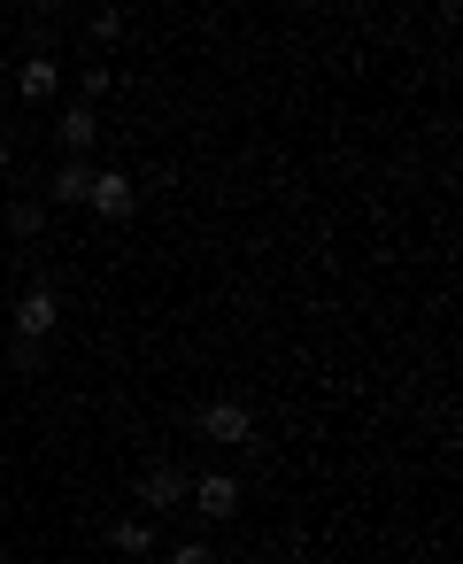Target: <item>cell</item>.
<instances>
[{
	"mask_svg": "<svg viewBox=\"0 0 463 564\" xmlns=\"http://www.w3.org/2000/svg\"><path fill=\"white\" fill-rule=\"evenodd\" d=\"M194 495V479L178 471V464H147L140 471V518H163V510H178Z\"/></svg>",
	"mask_w": 463,
	"mask_h": 564,
	"instance_id": "6da1fadb",
	"label": "cell"
},
{
	"mask_svg": "<svg viewBox=\"0 0 463 564\" xmlns=\"http://www.w3.org/2000/svg\"><path fill=\"white\" fill-rule=\"evenodd\" d=\"M55 325H63V294L55 286L16 294V340H55Z\"/></svg>",
	"mask_w": 463,
	"mask_h": 564,
	"instance_id": "7a4b0ae2",
	"label": "cell"
},
{
	"mask_svg": "<svg viewBox=\"0 0 463 564\" xmlns=\"http://www.w3.org/2000/svg\"><path fill=\"white\" fill-rule=\"evenodd\" d=\"M201 433L224 441V448H247L255 441V410L247 402H201Z\"/></svg>",
	"mask_w": 463,
	"mask_h": 564,
	"instance_id": "3957f363",
	"label": "cell"
},
{
	"mask_svg": "<svg viewBox=\"0 0 463 564\" xmlns=\"http://www.w3.org/2000/svg\"><path fill=\"white\" fill-rule=\"evenodd\" d=\"M109 225H132V209H140V186L124 178V171H93V194H86Z\"/></svg>",
	"mask_w": 463,
	"mask_h": 564,
	"instance_id": "277c9868",
	"label": "cell"
},
{
	"mask_svg": "<svg viewBox=\"0 0 463 564\" xmlns=\"http://www.w3.org/2000/svg\"><path fill=\"white\" fill-rule=\"evenodd\" d=\"M186 502H201V518H232V510H240V479H232V471H201Z\"/></svg>",
	"mask_w": 463,
	"mask_h": 564,
	"instance_id": "5b68a950",
	"label": "cell"
},
{
	"mask_svg": "<svg viewBox=\"0 0 463 564\" xmlns=\"http://www.w3.org/2000/svg\"><path fill=\"white\" fill-rule=\"evenodd\" d=\"M55 140H63L70 155H86V148L101 140V109H86V101H78V109H63V117H55Z\"/></svg>",
	"mask_w": 463,
	"mask_h": 564,
	"instance_id": "8992f818",
	"label": "cell"
},
{
	"mask_svg": "<svg viewBox=\"0 0 463 564\" xmlns=\"http://www.w3.org/2000/svg\"><path fill=\"white\" fill-rule=\"evenodd\" d=\"M55 86H63V70H55V55H32V63L16 70V94H24V101H55Z\"/></svg>",
	"mask_w": 463,
	"mask_h": 564,
	"instance_id": "52a82bcc",
	"label": "cell"
},
{
	"mask_svg": "<svg viewBox=\"0 0 463 564\" xmlns=\"http://www.w3.org/2000/svg\"><path fill=\"white\" fill-rule=\"evenodd\" d=\"M109 541H117V556H147V549H155V525H147V518H117Z\"/></svg>",
	"mask_w": 463,
	"mask_h": 564,
	"instance_id": "ba28073f",
	"label": "cell"
},
{
	"mask_svg": "<svg viewBox=\"0 0 463 564\" xmlns=\"http://www.w3.org/2000/svg\"><path fill=\"white\" fill-rule=\"evenodd\" d=\"M86 194H93V163H63V171H55V202L70 209V202H86Z\"/></svg>",
	"mask_w": 463,
	"mask_h": 564,
	"instance_id": "9c48e42d",
	"label": "cell"
},
{
	"mask_svg": "<svg viewBox=\"0 0 463 564\" xmlns=\"http://www.w3.org/2000/svg\"><path fill=\"white\" fill-rule=\"evenodd\" d=\"M9 232H16V240H40V232H47V202H32V194L9 202Z\"/></svg>",
	"mask_w": 463,
	"mask_h": 564,
	"instance_id": "30bf717a",
	"label": "cell"
},
{
	"mask_svg": "<svg viewBox=\"0 0 463 564\" xmlns=\"http://www.w3.org/2000/svg\"><path fill=\"white\" fill-rule=\"evenodd\" d=\"M9 364H16V371H40V364H47V340H9Z\"/></svg>",
	"mask_w": 463,
	"mask_h": 564,
	"instance_id": "8fae6325",
	"label": "cell"
},
{
	"mask_svg": "<svg viewBox=\"0 0 463 564\" xmlns=\"http://www.w3.org/2000/svg\"><path fill=\"white\" fill-rule=\"evenodd\" d=\"M86 32H93V47H109V40H124V17H117V9H101Z\"/></svg>",
	"mask_w": 463,
	"mask_h": 564,
	"instance_id": "7c38bea8",
	"label": "cell"
},
{
	"mask_svg": "<svg viewBox=\"0 0 463 564\" xmlns=\"http://www.w3.org/2000/svg\"><path fill=\"white\" fill-rule=\"evenodd\" d=\"M170 564H217V549H209V541H178Z\"/></svg>",
	"mask_w": 463,
	"mask_h": 564,
	"instance_id": "4fadbf2b",
	"label": "cell"
},
{
	"mask_svg": "<svg viewBox=\"0 0 463 564\" xmlns=\"http://www.w3.org/2000/svg\"><path fill=\"white\" fill-rule=\"evenodd\" d=\"M9 163H16V148H9V140H0V178H9Z\"/></svg>",
	"mask_w": 463,
	"mask_h": 564,
	"instance_id": "5bb4252c",
	"label": "cell"
},
{
	"mask_svg": "<svg viewBox=\"0 0 463 564\" xmlns=\"http://www.w3.org/2000/svg\"><path fill=\"white\" fill-rule=\"evenodd\" d=\"M0 302H9V286H0Z\"/></svg>",
	"mask_w": 463,
	"mask_h": 564,
	"instance_id": "9a60e30c",
	"label": "cell"
}]
</instances>
